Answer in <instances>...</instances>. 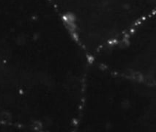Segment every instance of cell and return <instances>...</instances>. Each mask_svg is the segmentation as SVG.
<instances>
[{
	"label": "cell",
	"instance_id": "6da1fadb",
	"mask_svg": "<svg viewBox=\"0 0 156 132\" xmlns=\"http://www.w3.org/2000/svg\"><path fill=\"white\" fill-rule=\"evenodd\" d=\"M73 41L94 57L155 15L156 0H49Z\"/></svg>",
	"mask_w": 156,
	"mask_h": 132
}]
</instances>
